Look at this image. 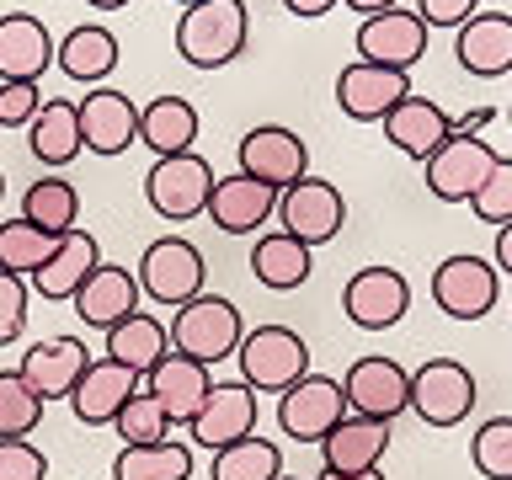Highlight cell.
<instances>
[{"label": "cell", "instance_id": "11", "mask_svg": "<svg viewBox=\"0 0 512 480\" xmlns=\"http://www.w3.org/2000/svg\"><path fill=\"white\" fill-rule=\"evenodd\" d=\"M342 395L352 416H374V422H395L411 411V368H400L384 352H368L342 374Z\"/></svg>", "mask_w": 512, "mask_h": 480}, {"label": "cell", "instance_id": "53", "mask_svg": "<svg viewBox=\"0 0 512 480\" xmlns=\"http://www.w3.org/2000/svg\"><path fill=\"white\" fill-rule=\"evenodd\" d=\"M278 480H294V475H278Z\"/></svg>", "mask_w": 512, "mask_h": 480}, {"label": "cell", "instance_id": "16", "mask_svg": "<svg viewBox=\"0 0 512 480\" xmlns=\"http://www.w3.org/2000/svg\"><path fill=\"white\" fill-rule=\"evenodd\" d=\"M86 363H91V352L80 336H38V342L22 352L16 374H22L27 390L48 406V400H70V390L80 384V374H86Z\"/></svg>", "mask_w": 512, "mask_h": 480}, {"label": "cell", "instance_id": "13", "mask_svg": "<svg viewBox=\"0 0 512 480\" xmlns=\"http://www.w3.org/2000/svg\"><path fill=\"white\" fill-rule=\"evenodd\" d=\"M342 416H347L342 379L304 374L278 395V427H283V438H294V443H320Z\"/></svg>", "mask_w": 512, "mask_h": 480}, {"label": "cell", "instance_id": "35", "mask_svg": "<svg viewBox=\"0 0 512 480\" xmlns=\"http://www.w3.org/2000/svg\"><path fill=\"white\" fill-rule=\"evenodd\" d=\"M283 475V448L272 438H240L230 448H219L208 464V480H278Z\"/></svg>", "mask_w": 512, "mask_h": 480}, {"label": "cell", "instance_id": "25", "mask_svg": "<svg viewBox=\"0 0 512 480\" xmlns=\"http://www.w3.org/2000/svg\"><path fill=\"white\" fill-rule=\"evenodd\" d=\"M75 315L86 320V326H96V331H112L118 320H128L144 304V294H139V278L128 267H118V262H102L91 272L86 283L75 288Z\"/></svg>", "mask_w": 512, "mask_h": 480}, {"label": "cell", "instance_id": "54", "mask_svg": "<svg viewBox=\"0 0 512 480\" xmlns=\"http://www.w3.org/2000/svg\"><path fill=\"white\" fill-rule=\"evenodd\" d=\"M507 123H512V107H507Z\"/></svg>", "mask_w": 512, "mask_h": 480}, {"label": "cell", "instance_id": "42", "mask_svg": "<svg viewBox=\"0 0 512 480\" xmlns=\"http://www.w3.org/2000/svg\"><path fill=\"white\" fill-rule=\"evenodd\" d=\"M0 480H48V454L32 438H0Z\"/></svg>", "mask_w": 512, "mask_h": 480}, {"label": "cell", "instance_id": "22", "mask_svg": "<svg viewBox=\"0 0 512 480\" xmlns=\"http://www.w3.org/2000/svg\"><path fill=\"white\" fill-rule=\"evenodd\" d=\"M144 390H150L160 400V411L171 416V427H187L192 416H198V406L208 400V390H214V374H208L203 363H192L187 352H166L150 374H144Z\"/></svg>", "mask_w": 512, "mask_h": 480}, {"label": "cell", "instance_id": "6", "mask_svg": "<svg viewBox=\"0 0 512 480\" xmlns=\"http://www.w3.org/2000/svg\"><path fill=\"white\" fill-rule=\"evenodd\" d=\"M278 230L283 235H294L304 240V246H326V240L342 235V224H347V198H342V187L326 182V176H299L294 187H283L278 192Z\"/></svg>", "mask_w": 512, "mask_h": 480}, {"label": "cell", "instance_id": "4", "mask_svg": "<svg viewBox=\"0 0 512 480\" xmlns=\"http://www.w3.org/2000/svg\"><path fill=\"white\" fill-rule=\"evenodd\" d=\"M134 278H139V294L150 299V304H166V310H176V304H187V299L203 294L208 267H203V251L192 246L187 235H160V240H150V246H144Z\"/></svg>", "mask_w": 512, "mask_h": 480}, {"label": "cell", "instance_id": "39", "mask_svg": "<svg viewBox=\"0 0 512 480\" xmlns=\"http://www.w3.org/2000/svg\"><path fill=\"white\" fill-rule=\"evenodd\" d=\"M470 464L486 480H512V416H491L470 438Z\"/></svg>", "mask_w": 512, "mask_h": 480}, {"label": "cell", "instance_id": "33", "mask_svg": "<svg viewBox=\"0 0 512 480\" xmlns=\"http://www.w3.org/2000/svg\"><path fill=\"white\" fill-rule=\"evenodd\" d=\"M112 480H192V448L182 438L118 448V459H112Z\"/></svg>", "mask_w": 512, "mask_h": 480}, {"label": "cell", "instance_id": "29", "mask_svg": "<svg viewBox=\"0 0 512 480\" xmlns=\"http://www.w3.org/2000/svg\"><path fill=\"white\" fill-rule=\"evenodd\" d=\"M310 272H315V256L304 240L294 235H283V230H267V235H256V246H251V278L272 288V294H288V288H304L310 283Z\"/></svg>", "mask_w": 512, "mask_h": 480}, {"label": "cell", "instance_id": "3", "mask_svg": "<svg viewBox=\"0 0 512 480\" xmlns=\"http://www.w3.org/2000/svg\"><path fill=\"white\" fill-rule=\"evenodd\" d=\"M240 384H251L256 395H283L294 379L310 374V342L294 326H251L235 347Z\"/></svg>", "mask_w": 512, "mask_h": 480}, {"label": "cell", "instance_id": "5", "mask_svg": "<svg viewBox=\"0 0 512 480\" xmlns=\"http://www.w3.org/2000/svg\"><path fill=\"white\" fill-rule=\"evenodd\" d=\"M502 299V272L475 251H454L432 267V304L448 320H486Z\"/></svg>", "mask_w": 512, "mask_h": 480}, {"label": "cell", "instance_id": "27", "mask_svg": "<svg viewBox=\"0 0 512 480\" xmlns=\"http://www.w3.org/2000/svg\"><path fill=\"white\" fill-rule=\"evenodd\" d=\"M448 134H454V118H448L438 102L416 96V91H411V96H400V102L384 112V139H390L406 160H416V166H422V160L438 150Z\"/></svg>", "mask_w": 512, "mask_h": 480}, {"label": "cell", "instance_id": "8", "mask_svg": "<svg viewBox=\"0 0 512 480\" xmlns=\"http://www.w3.org/2000/svg\"><path fill=\"white\" fill-rule=\"evenodd\" d=\"M480 384L459 358H427L422 368H411V411L427 427H459L475 411Z\"/></svg>", "mask_w": 512, "mask_h": 480}, {"label": "cell", "instance_id": "37", "mask_svg": "<svg viewBox=\"0 0 512 480\" xmlns=\"http://www.w3.org/2000/svg\"><path fill=\"white\" fill-rule=\"evenodd\" d=\"M43 422V400L27 390L16 368H0V438H32Z\"/></svg>", "mask_w": 512, "mask_h": 480}, {"label": "cell", "instance_id": "38", "mask_svg": "<svg viewBox=\"0 0 512 480\" xmlns=\"http://www.w3.org/2000/svg\"><path fill=\"white\" fill-rule=\"evenodd\" d=\"M112 427H118V438L123 448H139V443H160V438H171V416L160 411V400L150 390H139V395H128V406L112 416Z\"/></svg>", "mask_w": 512, "mask_h": 480}, {"label": "cell", "instance_id": "20", "mask_svg": "<svg viewBox=\"0 0 512 480\" xmlns=\"http://www.w3.org/2000/svg\"><path fill=\"white\" fill-rule=\"evenodd\" d=\"M128 395H139V374L112 358H91L80 384L70 390V411L80 427H112V416L128 406Z\"/></svg>", "mask_w": 512, "mask_h": 480}, {"label": "cell", "instance_id": "31", "mask_svg": "<svg viewBox=\"0 0 512 480\" xmlns=\"http://www.w3.org/2000/svg\"><path fill=\"white\" fill-rule=\"evenodd\" d=\"M107 336V347H102V358H112V363H123V368H134V374L144 379L150 368L171 352V336H166V320L160 315H150V310H134L128 320H118L112 331H102Z\"/></svg>", "mask_w": 512, "mask_h": 480}, {"label": "cell", "instance_id": "40", "mask_svg": "<svg viewBox=\"0 0 512 480\" xmlns=\"http://www.w3.org/2000/svg\"><path fill=\"white\" fill-rule=\"evenodd\" d=\"M470 208H475V219L480 224H512V155H496V166H491V176L480 182V192L470 198Z\"/></svg>", "mask_w": 512, "mask_h": 480}, {"label": "cell", "instance_id": "12", "mask_svg": "<svg viewBox=\"0 0 512 480\" xmlns=\"http://www.w3.org/2000/svg\"><path fill=\"white\" fill-rule=\"evenodd\" d=\"M342 310L358 331H390L411 310V283L400 267H358L342 283Z\"/></svg>", "mask_w": 512, "mask_h": 480}, {"label": "cell", "instance_id": "32", "mask_svg": "<svg viewBox=\"0 0 512 480\" xmlns=\"http://www.w3.org/2000/svg\"><path fill=\"white\" fill-rule=\"evenodd\" d=\"M27 144L32 155L43 160V166H70L80 155V118H75V102H64V96H48L38 107V118L27 123Z\"/></svg>", "mask_w": 512, "mask_h": 480}, {"label": "cell", "instance_id": "30", "mask_svg": "<svg viewBox=\"0 0 512 480\" xmlns=\"http://www.w3.org/2000/svg\"><path fill=\"white\" fill-rule=\"evenodd\" d=\"M198 128H203V118H198V107H192L187 96H150V102L139 107V144H150L155 160L192 150Z\"/></svg>", "mask_w": 512, "mask_h": 480}, {"label": "cell", "instance_id": "46", "mask_svg": "<svg viewBox=\"0 0 512 480\" xmlns=\"http://www.w3.org/2000/svg\"><path fill=\"white\" fill-rule=\"evenodd\" d=\"M283 11H288V16H304V22H315V16L336 11V0H283Z\"/></svg>", "mask_w": 512, "mask_h": 480}, {"label": "cell", "instance_id": "45", "mask_svg": "<svg viewBox=\"0 0 512 480\" xmlns=\"http://www.w3.org/2000/svg\"><path fill=\"white\" fill-rule=\"evenodd\" d=\"M491 267L502 272V278H512V224H502V230H496V251H491Z\"/></svg>", "mask_w": 512, "mask_h": 480}, {"label": "cell", "instance_id": "21", "mask_svg": "<svg viewBox=\"0 0 512 480\" xmlns=\"http://www.w3.org/2000/svg\"><path fill=\"white\" fill-rule=\"evenodd\" d=\"M96 267H102V246H96V235L91 230H70V235H59L54 256H48V262L27 278V288L43 304H70L75 288L86 283Z\"/></svg>", "mask_w": 512, "mask_h": 480}, {"label": "cell", "instance_id": "41", "mask_svg": "<svg viewBox=\"0 0 512 480\" xmlns=\"http://www.w3.org/2000/svg\"><path fill=\"white\" fill-rule=\"evenodd\" d=\"M43 107V80H0V128H27Z\"/></svg>", "mask_w": 512, "mask_h": 480}, {"label": "cell", "instance_id": "23", "mask_svg": "<svg viewBox=\"0 0 512 480\" xmlns=\"http://www.w3.org/2000/svg\"><path fill=\"white\" fill-rule=\"evenodd\" d=\"M454 59L475 80H496L512 70V11H475L454 27Z\"/></svg>", "mask_w": 512, "mask_h": 480}, {"label": "cell", "instance_id": "9", "mask_svg": "<svg viewBox=\"0 0 512 480\" xmlns=\"http://www.w3.org/2000/svg\"><path fill=\"white\" fill-rule=\"evenodd\" d=\"M496 166V144L480 139V134H448L438 150L422 160V176H427V192L438 203H470L480 182L491 176Z\"/></svg>", "mask_w": 512, "mask_h": 480}, {"label": "cell", "instance_id": "34", "mask_svg": "<svg viewBox=\"0 0 512 480\" xmlns=\"http://www.w3.org/2000/svg\"><path fill=\"white\" fill-rule=\"evenodd\" d=\"M22 219L38 224V230H48V235L80 230V192H75V182L70 176H43V182H32L27 198H22Z\"/></svg>", "mask_w": 512, "mask_h": 480}, {"label": "cell", "instance_id": "10", "mask_svg": "<svg viewBox=\"0 0 512 480\" xmlns=\"http://www.w3.org/2000/svg\"><path fill=\"white\" fill-rule=\"evenodd\" d=\"M235 160H240V171H246L251 182H262L272 192H283V187H294L299 176H310V144L283 123L246 128L240 144H235Z\"/></svg>", "mask_w": 512, "mask_h": 480}, {"label": "cell", "instance_id": "52", "mask_svg": "<svg viewBox=\"0 0 512 480\" xmlns=\"http://www.w3.org/2000/svg\"><path fill=\"white\" fill-rule=\"evenodd\" d=\"M176 6H192V0H176Z\"/></svg>", "mask_w": 512, "mask_h": 480}, {"label": "cell", "instance_id": "28", "mask_svg": "<svg viewBox=\"0 0 512 480\" xmlns=\"http://www.w3.org/2000/svg\"><path fill=\"white\" fill-rule=\"evenodd\" d=\"M54 64L70 80H80V86H102V80L118 70V32L102 27V22H80L59 38Z\"/></svg>", "mask_w": 512, "mask_h": 480}, {"label": "cell", "instance_id": "2", "mask_svg": "<svg viewBox=\"0 0 512 480\" xmlns=\"http://www.w3.org/2000/svg\"><path fill=\"white\" fill-rule=\"evenodd\" d=\"M171 347L176 352H187L192 363H203V368H214L224 358H235V347H240V336H246V320H240V310L224 294H203L198 299H187V304H176L171 310Z\"/></svg>", "mask_w": 512, "mask_h": 480}, {"label": "cell", "instance_id": "44", "mask_svg": "<svg viewBox=\"0 0 512 480\" xmlns=\"http://www.w3.org/2000/svg\"><path fill=\"white\" fill-rule=\"evenodd\" d=\"M480 11V0H416L422 27H464Z\"/></svg>", "mask_w": 512, "mask_h": 480}, {"label": "cell", "instance_id": "18", "mask_svg": "<svg viewBox=\"0 0 512 480\" xmlns=\"http://www.w3.org/2000/svg\"><path fill=\"white\" fill-rule=\"evenodd\" d=\"M352 48H358V59L384 64V70H411V64L427 54V27H422V16H416V11L395 6V11L363 16Z\"/></svg>", "mask_w": 512, "mask_h": 480}, {"label": "cell", "instance_id": "1", "mask_svg": "<svg viewBox=\"0 0 512 480\" xmlns=\"http://www.w3.org/2000/svg\"><path fill=\"white\" fill-rule=\"evenodd\" d=\"M246 43H251L246 0H192L176 16V54L192 70H224L246 54Z\"/></svg>", "mask_w": 512, "mask_h": 480}, {"label": "cell", "instance_id": "19", "mask_svg": "<svg viewBox=\"0 0 512 480\" xmlns=\"http://www.w3.org/2000/svg\"><path fill=\"white\" fill-rule=\"evenodd\" d=\"M203 214L214 219L224 235H256L272 214H278V192L262 187V182H251L246 171H230V176H214Z\"/></svg>", "mask_w": 512, "mask_h": 480}, {"label": "cell", "instance_id": "24", "mask_svg": "<svg viewBox=\"0 0 512 480\" xmlns=\"http://www.w3.org/2000/svg\"><path fill=\"white\" fill-rule=\"evenodd\" d=\"M390 454V422H374V416H342L326 438H320V459H326L331 475H363L379 470V459Z\"/></svg>", "mask_w": 512, "mask_h": 480}, {"label": "cell", "instance_id": "43", "mask_svg": "<svg viewBox=\"0 0 512 480\" xmlns=\"http://www.w3.org/2000/svg\"><path fill=\"white\" fill-rule=\"evenodd\" d=\"M27 299H32L27 278H16V272H0V347H11L16 336L27 331Z\"/></svg>", "mask_w": 512, "mask_h": 480}, {"label": "cell", "instance_id": "48", "mask_svg": "<svg viewBox=\"0 0 512 480\" xmlns=\"http://www.w3.org/2000/svg\"><path fill=\"white\" fill-rule=\"evenodd\" d=\"M347 11H358V16H379V11H395L400 0H342Z\"/></svg>", "mask_w": 512, "mask_h": 480}, {"label": "cell", "instance_id": "36", "mask_svg": "<svg viewBox=\"0 0 512 480\" xmlns=\"http://www.w3.org/2000/svg\"><path fill=\"white\" fill-rule=\"evenodd\" d=\"M59 235L38 230V224H27L22 214L16 219H0V272H16V278H32L48 256H54Z\"/></svg>", "mask_w": 512, "mask_h": 480}, {"label": "cell", "instance_id": "26", "mask_svg": "<svg viewBox=\"0 0 512 480\" xmlns=\"http://www.w3.org/2000/svg\"><path fill=\"white\" fill-rule=\"evenodd\" d=\"M54 32L32 11L0 16V80H43L54 70Z\"/></svg>", "mask_w": 512, "mask_h": 480}, {"label": "cell", "instance_id": "51", "mask_svg": "<svg viewBox=\"0 0 512 480\" xmlns=\"http://www.w3.org/2000/svg\"><path fill=\"white\" fill-rule=\"evenodd\" d=\"M0 198H6V176H0Z\"/></svg>", "mask_w": 512, "mask_h": 480}, {"label": "cell", "instance_id": "49", "mask_svg": "<svg viewBox=\"0 0 512 480\" xmlns=\"http://www.w3.org/2000/svg\"><path fill=\"white\" fill-rule=\"evenodd\" d=\"M320 480H384V470H363V475H331V470H320Z\"/></svg>", "mask_w": 512, "mask_h": 480}, {"label": "cell", "instance_id": "47", "mask_svg": "<svg viewBox=\"0 0 512 480\" xmlns=\"http://www.w3.org/2000/svg\"><path fill=\"white\" fill-rule=\"evenodd\" d=\"M486 123H496V107H475V112H464V118H454V134H480Z\"/></svg>", "mask_w": 512, "mask_h": 480}, {"label": "cell", "instance_id": "15", "mask_svg": "<svg viewBox=\"0 0 512 480\" xmlns=\"http://www.w3.org/2000/svg\"><path fill=\"white\" fill-rule=\"evenodd\" d=\"M251 432H256V390H251V384H240V379L214 384L208 400L198 406V416L187 422V438L198 448H208V454H219V448L251 438Z\"/></svg>", "mask_w": 512, "mask_h": 480}, {"label": "cell", "instance_id": "7", "mask_svg": "<svg viewBox=\"0 0 512 480\" xmlns=\"http://www.w3.org/2000/svg\"><path fill=\"white\" fill-rule=\"evenodd\" d=\"M208 187H214V166L198 150L182 155H160L150 171H144V198L166 224H187L208 208Z\"/></svg>", "mask_w": 512, "mask_h": 480}, {"label": "cell", "instance_id": "50", "mask_svg": "<svg viewBox=\"0 0 512 480\" xmlns=\"http://www.w3.org/2000/svg\"><path fill=\"white\" fill-rule=\"evenodd\" d=\"M86 6H91V11H123L128 0H86Z\"/></svg>", "mask_w": 512, "mask_h": 480}, {"label": "cell", "instance_id": "14", "mask_svg": "<svg viewBox=\"0 0 512 480\" xmlns=\"http://www.w3.org/2000/svg\"><path fill=\"white\" fill-rule=\"evenodd\" d=\"M80 118V150L91 155H123L128 144H139V102L118 86H91L75 102Z\"/></svg>", "mask_w": 512, "mask_h": 480}, {"label": "cell", "instance_id": "17", "mask_svg": "<svg viewBox=\"0 0 512 480\" xmlns=\"http://www.w3.org/2000/svg\"><path fill=\"white\" fill-rule=\"evenodd\" d=\"M400 96H411V70H384V64L352 59L336 75V107L347 112L352 123H384Z\"/></svg>", "mask_w": 512, "mask_h": 480}]
</instances>
